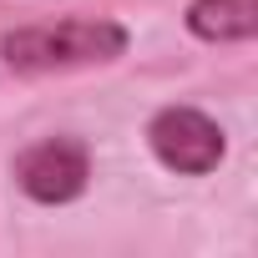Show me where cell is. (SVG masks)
Masks as SVG:
<instances>
[{
    "label": "cell",
    "instance_id": "6da1fadb",
    "mask_svg": "<svg viewBox=\"0 0 258 258\" xmlns=\"http://www.w3.org/2000/svg\"><path fill=\"white\" fill-rule=\"evenodd\" d=\"M132 36L121 21L106 16H76L56 26H16L0 36V61L16 76H46V71H76V66H106L121 61Z\"/></svg>",
    "mask_w": 258,
    "mask_h": 258
},
{
    "label": "cell",
    "instance_id": "277c9868",
    "mask_svg": "<svg viewBox=\"0 0 258 258\" xmlns=\"http://www.w3.org/2000/svg\"><path fill=\"white\" fill-rule=\"evenodd\" d=\"M187 31L208 46H233L258 36V0H187Z\"/></svg>",
    "mask_w": 258,
    "mask_h": 258
},
{
    "label": "cell",
    "instance_id": "3957f363",
    "mask_svg": "<svg viewBox=\"0 0 258 258\" xmlns=\"http://www.w3.org/2000/svg\"><path fill=\"white\" fill-rule=\"evenodd\" d=\"M86 182H91V147L81 137H41L16 157V187L41 208L76 203Z\"/></svg>",
    "mask_w": 258,
    "mask_h": 258
},
{
    "label": "cell",
    "instance_id": "7a4b0ae2",
    "mask_svg": "<svg viewBox=\"0 0 258 258\" xmlns=\"http://www.w3.org/2000/svg\"><path fill=\"white\" fill-rule=\"evenodd\" d=\"M147 147L152 157L177 172V177H208L223 152H228V137H223V126L198 111V106H162L152 121H147Z\"/></svg>",
    "mask_w": 258,
    "mask_h": 258
}]
</instances>
